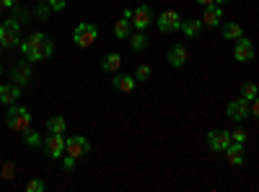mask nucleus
Masks as SVG:
<instances>
[{
    "label": "nucleus",
    "instance_id": "dca6fc26",
    "mask_svg": "<svg viewBox=\"0 0 259 192\" xmlns=\"http://www.w3.org/2000/svg\"><path fill=\"white\" fill-rule=\"evenodd\" d=\"M221 18H223V8H218V3H215V6L205 8L202 24H205V29H215V26H221Z\"/></svg>",
    "mask_w": 259,
    "mask_h": 192
},
{
    "label": "nucleus",
    "instance_id": "20e7f679",
    "mask_svg": "<svg viewBox=\"0 0 259 192\" xmlns=\"http://www.w3.org/2000/svg\"><path fill=\"white\" fill-rule=\"evenodd\" d=\"M96 39H99V29L94 24H78L75 31H73V42L78 47H83V50H89Z\"/></svg>",
    "mask_w": 259,
    "mask_h": 192
},
{
    "label": "nucleus",
    "instance_id": "72a5a7b5",
    "mask_svg": "<svg viewBox=\"0 0 259 192\" xmlns=\"http://www.w3.org/2000/svg\"><path fill=\"white\" fill-rule=\"evenodd\" d=\"M3 172H6V177H8V179H13V177H16V174H13V164H6Z\"/></svg>",
    "mask_w": 259,
    "mask_h": 192
},
{
    "label": "nucleus",
    "instance_id": "6e6552de",
    "mask_svg": "<svg viewBox=\"0 0 259 192\" xmlns=\"http://www.w3.org/2000/svg\"><path fill=\"white\" fill-rule=\"evenodd\" d=\"M226 114L233 120V122H244L246 117H251V112H249V101L246 99H233V101H228V106H226Z\"/></svg>",
    "mask_w": 259,
    "mask_h": 192
},
{
    "label": "nucleus",
    "instance_id": "7ed1b4c3",
    "mask_svg": "<svg viewBox=\"0 0 259 192\" xmlns=\"http://www.w3.org/2000/svg\"><path fill=\"white\" fill-rule=\"evenodd\" d=\"M0 45L3 50H13L21 45V24L18 18H6L3 24H0Z\"/></svg>",
    "mask_w": 259,
    "mask_h": 192
},
{
    "label": "nucleus",
    "instance_id": "f03ea898",
    "mask_svg": "<svg viewBox=\"0 0 259 192\" xmlns=\"http://www.w3.org/2000/svg\"><path fill=\"white\" fill-rule=\"evenodd\" d=\"M6 125L11 127V130H16V133H24V130L31 127V112L26 109V106L11 104L8 112H6Z\"/></svg>",
    "mask_w": 259,
    "mask_h": 192
},
{
    "label": "nucleus",
    "instance_id": "b1692460",
    "mask_svg": "<svg viewBox=\"0 0 259 192\" xmlns=\"http://www.w3.org/2000/svg\"><path fill=\"white\" fill-rule=\"evenodd\" d=\"M13 78H16L18 86H21V83H26V81L31 78V68H29V65H16V68H13Z\"/></svg>",
    "mask_w": 259,
    "mask_h": 192
},
{
    "label": "nucleus",
    "instance_id": "f3484780",
    "mask_svg": "<svg viewBox=\"0 0 259 192\" xmlns=\"http://www.w3.org/2000/svg\"><path fill=\"white\" fill-rule=\"evenodd\" d=\"M202 29H205L202 18H189V21H182V29H179V31H182L184 36H200Z\"/></svg>",
    "mask_w": 259,
    "mask_h": 192
},
{
    "label": "nucleus",
    "instance_id": "a211bd4d",
    "mask_svg": "<svg viewBox=\"0 0 259 192\" xmlns=\"http://www.w3.org/2000/svg\"><path fill=\"white\" fill-rule=\"evenodd\" d=\"M119 68H122V57L117 55V52H109V55H104V60H101V70L104 73H119Z\"/></svg>",
    "mask_w": 259,
    "mask_h": 192
},
{
    "label": "nucleus",
    "instance_id": "aec40b11",
    "mask_svg": "<svg viewBox=\"0 0 259 192\" xmlns=\"http://www.w3.org/2000/svg\"><path fill=\"white\" fill-rule=\"evenodd\" d=\"M47 130L50 133H65V130H68V120H65V117H60V114H52L50 120H47Z\"/></svg>",
    "mask_w": 259,
    "mask_h": 192
},
{
    "label": "nucleus",
    "instance_id": "f8f14e48",
    "mask_svg": "<svg viewBox=\"0 0 259 192\" xmlns=\"http://www.w3.org/2000/svg\"><path fill=\"white\" fill-rule=\"evenodd\" d=\"M150 21H153V11H150V6H138L133 8V26L145 31L150 26Z\"/></svg>",
    "mask_w": 259,
    "mask_h": 192
},
{
    "label": "nucleus",
    "instance_id": "c85d7f7f",
    "mask_svg": "<svg viewBox=\"0 0 259 192\" xmlns=\"http://www.w3.org/2000/svg\"><path fill=\"white\" fill-rule=\"evenodd\" d=\"M231 140H236V143H244V140H246V130H244V127H236V130L231 133Z\"/></svg>",
    "mask_w": 259,
    "mask_h": 192
},
{
    "label": "nucleus",
    "instance_id": "393cba45",
    "mask_svg": "<svg viewBox=\"0 0 259 192\" xmlns=\"http://www.w3.org/2000/svg\"><path fill=\"white\" fill-rule=\"evenodd\" d=\"M259 96V89H256V83H244V86H241V99H246V101H254Z\"/></svg>",
    "mask_w": 259,
    "mask_h": 192
},
{
    "label": "nucleus",
    "instance_id": "412c9836",
    "mask_svg": "<svg viewBox=\"0 0 259 192\" xmlns=\"http://www.w3.org/2000/svg\"><path fill=\"white\" fill-rule=\"evenodd\" d=\"M241 36H244V29H241L239 24H233V21H231V24H226V26H223V39L236 42V39H241Z\"/></svg>",
    "mask_w": 259,
    "mask_h": 192
},
{
    "label": "nucleus",
    "instance_id": "cd10ccee",
    "mask_svg": "<svg viewBox=\"0 0 259 192\" xmlns=\"http://www.w3.org/2000/svg\"><path fill=\"white\" fill-rule=\"evenodd\" d=\"M75 164H78V159H73V156H68V153L62 156V166H65V172H73Z\"/></svg>",
    "mask_w": 259,
    "mask_h": 192
},
{
    "label": "nucleus",
    "instance_id": "c9c22d12",
    "mask_svg": "<svg viewBox=\"0 0 259 192\" xmlns=\"http://www.w3.org/2000/svg\"><path fill=\"white\" fill-rule=\"evenodd\" d=\"M3 70H6V68H3V65H0V75H3Z\"/></svg>",
    "mask_w": 259,
    "mask_h": 192
},
{
    "label": "nucleus",
    "instance_id": "a878e982",
    "mask_svg": "<svg viewBox=\"0 0 259 192\" xmlns=\"http://www.w3.org/2000/svg\"><path fill=\"white\" fill-rule=\"evenodd\" d=\"M45 189H47V184L41 179H29L26 182V192H45Z\"/></svg>",
    "mask_w": 259,
    "mask_h": 192
},
{
    "label": "nucleus",
    "instance_id": "0eeeda50",
    "mask_svg": "<svg viewBox=\"0 0 259 192\" xmlns=\"http://www.w3.org/2000/svg\"><path fill=\"white\" fill-rule=\"evenodd\" d=\"M179 29H182V16L174 8H168L158 16V31L168 34V31H179Z\"/></svg>",
    "mask_w": 259,
    "mask_h": 192
},
{
    "label": "nucleus",
    "instance_id": "9b49d317",
    "mask_svg": "<svg viewBox=\"0 0 259 192\" xmlns=\"http://www.w3.org/2000/svg\"><path fill=\"white\" fill-rule=\"evenodd\" d=\"M226 161L231 164V166H241L244 161H246V148H244V143H236V140H231V145L226 148Z\"/></svg>",
    "mask_w": 259,
    "mask_h": 192
},
{
    "label": "nucleus",
    "instance_id": "2f4dec72",
    "mask_svg": "<svg viewBox=\"0 0 259 192\" xmlns=\"http://www.w3.org/2000/svg\"><path fill=\"white\" fill-rule=\"evenodd\" d=\"M65 3H68V0H50V8H52V11H62Z\"/></svg>",
    "mask_w": 259,
    "mask_h": 192
},
{
    "label": "nucleus",
    "instance_id": "7c9ffc66",
    "mask_svg": "<svg viewBox=\"0 0 259 192\" xmlns=\"http://www.w3.org/2000/svg\"><path fill=\"white\" fill-rule=\"evenodd\" d=\"M249 112H251L254 120H259V96H256L254 101H249Z\"/></svg>",
    "mask_w": 259,
    "mask_h": 192
},
{
    "label": "nucleus",
    "instance_id": "ddd939ff",
    "mask_svg": "<svg viewBox=\"0 0 259 192\" xmlns=\"http://www.w3.org/2000/svg\"><path fill=\"white\" fill-rule=\"evenodd\" d=\"M166 60H168V65H171V68H184V65H187V60H189V50H187L184 45H174V47L168 50Z\"/></svg>",
    "mask_w": 259,
    "mask_h": 192
},
{
    "label": "nucleus",
    "instance_id": "4be33fe9",
    "mask_svg": "<svg viewBox=\"0 0 259 192\" xmlns=\"http://www.w3.org/2000/svg\"><path fill=\"white\" fill-rule=\"evenodd\" d=\"M24 140L29 148H39L41 143H45V138H41V133H36L34 127H29V130H24Z\"/></svg>",
    "mask_w": 259,
    "mask_h": 192
},
{
    "label": "nucleus",
    "instance_id": "4c0bfd02",
    "mask_svg": "<svg viewBox=\"0 0 259 192\" xmlns=\"http://www.w3.org/2000/svg\"><path fill=\"white\" fill-rule=\"evenodd\" d=\"M0 52H3V45H0Z\"/></svg>",
    "mask_w": 259,
    "mask_h": 192
},
{
    "label": "nucleus",
    "instance_id": "f257e3e1",
    "mask_svg": "<svg viewBox=\"0 0 259 192\" xmlns=\"http://www.w3.org/2000/svg\"><path fill=\"white\" fill-rule=\"evenodd\" d=\"M18 47H21V52H24L26 62H41V60L52 57V52H55L52 39L45 31H31Z\"/></svg>",
    "mask_w": 259,
    "mask_h": 192
},
{
    "label": "nucleus",
    "instance_id": "c756f323",
    "mask_svg": "<svg viewBox=\"0 0 259 192\" xmlns=\"http://www.w3.org/2000/svg\"><path fill=\"white\" fill-rule=\"evenodd\" d=\"M50 13H52L50 3H39V11H36V16H39V18H47Z\"/></svg>",
    "mask_w": 259,
    "mask_h": 192
},
{
    "label": "nucleus",
    "instance_id": "4468645a",
    "mask_svg": "<svg viewBox=\"0 0 259 192\" xmlns=\"http://www.w3.org/2000/svg\"><path fill=\"white\" fill-rule=\"evenodd\" d=\"M114 89L119 91V94H133L135 91V86H138V81H135V75H127V73H114Z\"/></svg>",
    "mask_w": 259,
    "mask_h": 192
},
{
    "label": "nucleus",
    "instance_id": "e433bc0d",
    "mask_svg": "<svg viewBox=\"0 0 259 192\" xmlns=\"http://www.w3.org/2000/svg\"><path fill=\"white\" fill-rule=\"evenodd\" d=\"M39 3H50V0H39Z\"/></svg>",
    "mask_w": 259,
    "mask_h": 192
},
{
    "label": "nucleus",
    "instance_id": "f704fd0d",
    "mask_svg": "<svg viewBox=\"0 0 259 192\" xmlns=\"http://www.w3.org/2000/svg\"><path fill=\"white\" fill-rule=\"evenodd\" d=\"M197 6H202V8H207V6H215V0H194Z\"/></svg>",
    "mask_w": 259,
    "mask_h": 192
},
{
    "label": "nucleus",
    "instance_id": "6ab92c4d",
    "mask_svg": "<svg viewBox=\"0 0 259 192\" xmlns=\"http://www.w3.org/2000/svg\"><path fill=\"white\" fill-rule=\"evenodd\" d=\"M130 47H133L135 52H143V50L148 47V36H145V31L135 29L133 34H130Z\"/></svg>",
    "mask_w": 259,
    "mask_h": 192
},
{
    "label": "nucleus",
    "instance_id": "bb28decb",
    "mask_svg": "<svg viewBox=\"0 0 259 192\" xmlns=\"http://www.w3.org/2000/svg\"><path fill=\"white\" fill-rule=\"evenodd\" d=\"M148 78H150V65H140V68L135 70V81L143 83V81H148Z\"/></svg>",
    "mask_w": 259,
    "mask_h": 192
},
{
    "label": "nucleus",
    "instance_id": "2eb2a0df",
    "mask_svg": "<svg viewBox=\"0 0 259 192\" xmlns=\"http://www.w3.org/2000/svg\"><path fill=\"white\" fill-rule=\"evenodd\" d=\"M18 99H21V86L18 83H3V86H0V101H3L6 106L16 104Z\"/></svg>",
    "mask_w": 259,
    "mask_h": 192
},
{
    "label": "nucleus",
    "instance_id": "5701e85b",
    "mask_svg": "<svg viewBox=\"0 0 259 192\" xmlns=\"http://www.w3.org/2000/svg\"><path fill=\"white\" fill-rule=\"evenodd\" d=\"M130 34H133L130 31V18H119L114 24V36L117 39H130Z\"/></svg>",
    "mask_w": 259,
    "mask_h": 192
},
{
    "label": "nucleus",
    "instance_id": "39448f33",
    "mask_svg": "<svg viewBox=\"0 0 259 192\" xmlns=\"http://www.w3.org/2000/svg\"><path fill=\"white\" fill-rule=\"evenodd\" d=\"M89 151H91V143H89V138H83V135H70L68 140H65V153L73 156V159L89 156Z\"/></svg>",
    "mask_w": 259,
    "mask_h": 192
},
{
    "label": "nucleus",
    "instance_id": "473e14b6",
    "mask_svg": "<svg viewBox=\"0 0 259 192\" xmlns=\"http://www.w3.org/2000/svg\"><path fill=\"white\" fill-rule=\"evenodd\" d=\"M18 6V0H0V8H8V11H13Z\"/></svg>",
    "mask_w": 259,
    "mask_h": 192
},
{
    "label": "nucleus",
    "instance_id": "1a4fd4ad",
    "mask_svg": "<svg viewBox=\"0 0 259 192\" xmlns=\"http://www.w3.org/2000/svg\"><path fill=\"white\" fill-rule=\"evenodd\" d=\"M254 42L251 39H246V36H241V39H236V45H233V60L236 62H249V60H254Z\"/></svg>",
    "mask_w": 259,
    "mask_h": 192
},
{
    "label": "nucleus",
    "instance_id": "9d476101",
    "mask_svg": "<svg viewBox=\"0 0 259 192\" xmlns=\"http://www.w3.org/2000/svg\"><path fill=\"white\" fill-rule=\"evenodd\" d=\"M207 145L212 148V151L223 153L226 148L231 145V133H228V130H210V133H207Z\"/></svg>",
    "mask_w": 259,
    "mask_h": 192
},
{
    "label": "nucleus",
    "instance_id": "423d86ee",
    "mask_svg": "<svg viewBox=\"0 0 259 192\" xmlns=\"http://www.w3.org/2000/svg\"><path fill=\"white\" fill-rule=\"evenodd\" d=\"M41 148L47 151L50 159H62V156H65V138H62L60 133H50V135L45 138V143H41Z\"/></svg>",
    "mask_w": 259,
    "mask_h": 192
}]
</instances>
